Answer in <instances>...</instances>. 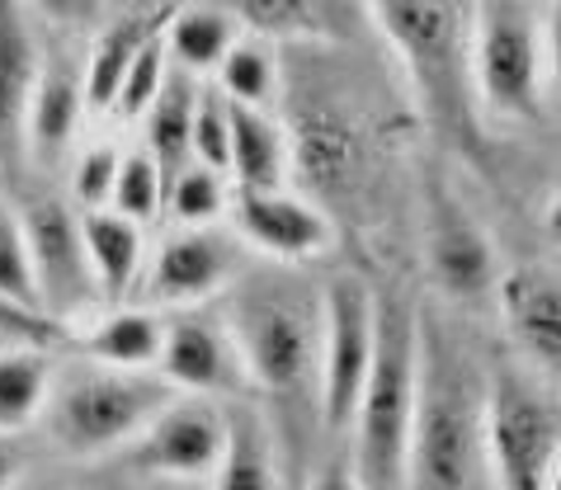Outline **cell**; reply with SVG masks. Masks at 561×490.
Listing matches in <instances>:
<instances>
[{"mask_svg": "<svg viewBox=\"0 0 561 490\" xmlns=\"http://www.w3.org/2000/svg\"><path fill=\"white\" fill-rule=\"evenodd\" d=\"M481 410H486V387L472 377L439 321L415 316V420L407 486L467 490L491 481Z\"/></svg>", "mask_w": 561, "mask_h": 490, "instance_id": "obj_1", "label": "cell"}, {"mask_svg": "<svg viewBox=\"0 0 561 490\" xmlns=\"http://www.w3.org/2000/svg\"><path fill=\"white\" fill-rule=\"evenodd\" d=\"M415 420V307L407 297H378V340L350 420L354 486L397 490L407 486Z\"/></svg>", "mask_w": 561, "mask_h": 490, "instance_id": "obj_2", "label": "cell"}, {"mask_svg": "<svg viewBox=\"0 0 561 490\" xmlns=\"http://www.w3.org/2000/svg\"><path fill=\"white\" fill-rule=\"evenodd\" d=\"M227 330L237 340L245 387L264 391L278 410H317L321 307L274 278H245L231 293Z\"/></svg>", "mask_w": 561, "mask_h": 490, "instance_id": "obj_3", "label": "cell"}, {"mask_svg": "<svg viewBox=\"0 0 561 490\" xmlns=\"http://www.w3.org/2000/svg\"><path fill=\"white\" fill-rule=\"evenodd\" d=\"M373 20L397 47L425 104V118L462 151H477V100L467 81V5L462 0H368Z\"/></svg>", "mask_w": 561, "mask_h": 490, "instance_id": "obj_4", "label": "cell"}, {"mask_svg": "<svg viewBox=\"0 0 561 490\" xmlns=\"http://www.w3.org/2000/svg\"><path fill=\"white\" fill-rule=\"evenodd\" d=\"M170 397H175V387L156 368H114V363L90 358L53 373L43 420H48V434L61 453L104 457L133 444Z\"/></svg>", "mask_w": 561, "mask_h": 490, "instance_id": "obj_5", "label": "cell"}, {"mask_svg": "<svg viewBox=\"0 0 561 490\" xmlns=\"http://www.w3.org/2000/svg\"><path fill=\"white\" fill-rule=\"evenodd\" d=\"M542 43L538 0H472L467 5V81L477 109L505 123L542 118Z\"/></svg>", "mask_w": 561, "mask_h": 490, "instance_id": "obj_6", "label": "cell"}, {"mask_svg": "<svg viewBox=\"0 0 561 490\" xmlns=\"http://www.w3.org/2000/svg\"><path fill=\"white\" fill-rule=\"evenodd\" d=\"M481 438H486V471L505 490H542L557 477L561 420L548 387L534 373L505 363L486 383V410H481Z\"/></svg>", "mask_w": 561, "mask_h": 490, "instance_id": "obj_7", "label": "cell"}, {"mask_svg": "<svg viewBox=\"0 0 561 490\" xmlns=\"http://www.w3.org/2000/svg\"><path fill=\"white\" fill-rule=\"evenodd\" d=\"M317 307H321L317 420L331 438H345L373 363V340H378V293L358 274H340L321 288Z\"/></svg>", "mask_w": 561, "mask_h": 490, "instance_id": "obj_8", "label": "cell"}, {"mask_svg": "<svg viewBox=\"0 0 561 490\" xmlns=\"http://www.w3.org/2000/svg\"><path fill=\"white\" fill-rule=\"evenodd\" d=\"M38 283V307L48 321H67L95 297V274L81 241V213H71L57 194H24L14 203Z\"/></svg>", "mask_w": 561, "mask_h": 490, "instance_id": "obj_9", "label": "cell"}, {"mask_svg": "<svg viewBox=\"0 0 561 490\" xmlns=\"http://www.w3.org/2000/svg\"><path fill=\"white\" fill-rule=\"evenodd\" d=\"M227 438V410L213 397H170L156 415L147 420V430L123 444L118 453H128V463L147 477H170V481H208L217 457H222Z\"/></svg>", "mask_w": 561, "mask_h": 490, "instance_id": "obj_10", "label": "cell"}, {"mask_svg": "<svg viewBox=\"0 0 561 490\" xmlns=\"http://www.w3.org/2000/svg\"><path fill=\"white\" fill-rule=\"evenodd\" d=\"M231 227H237V241H245L260 255H270L278 264H302L317 260L331 250L335 227L317 203L302 194H288L284 184L274 189H231L227 198Z\"/></svg>", "mask_w": 561, "mask_h": 490, "instance_id": "obj_11", "label": "cell"}, {"mask_svg": "<svg viewBox=\"0 0 561 490\" xmlns=\"http://www.w3.org/2000/svg\"><path fill=\"white\" fill-rule=\"evenodd\" d=\"M156 373L175 391H194V397H237V391H245V368L227 321L198 307H175V316H165Z\"/></svg>", "mask_w": 561, "mask_h": 490, "instance_id": "obj_12", "label": "cell"}, {"mask_svg": "<svg viewBox=\"0 0 561 490\" xmlns=\"http://www.w3.org/2000/svg\"><path fill=\"white\" fill-rule=\"evenodd\" d=\"M237 269H241V250L227 231H217L213 223L180 227L156 250L142 297L156 307H204L208 297L231 288Z\"/></svg>", "mask_w": 561, "mask_h": 490, "instance_id": "obj_13", "label": "cell"}, {"mask_svg": "<svg viewBox=\"0 0 561 490\" xmlns=\"http://www.w3.org/2000/svg\"><path fill=\"white\" fill-rule=\"evenodd\" d=\"M425 250H430V274L434 283L454 297V303H477V297L495 293L501 264H495V246L481 231V223L467 213L458 194L444 184L430 189V217H425Z\"/></svg>", "mask_w": 561, "mask_h": 490, "instance_id": "obj_14", "label": "cell"}, {"mask_svg": "<svg viewBox=\"0 0 561 490\" xmlns=\"http://www.w3.org/2000/svg\"><path fill=\"white\" fill-rule=\"evenodd\" d=\"M38 43L20 0H0V170L24 161V118L38 81Z\"/></svg>", "mask_w": 561, "mask_h": 490, "instance_id": "obj_15", "label": "cell"}, {"mask_svg": "<svg viewBox=\"0 0 561 490\" xmlns=\"http://www.w3.org/2000/svg\"><path fill=\"white\" fill-rule=\"evenodd\" d=\"M501 293V311L519 354L542 373H557L561 358V293L557 278L542 269H510L495 278Z\"/></svg>", "mask_w": 561, "mask_h": 490, "instance_id": "obj_16", "label": "cell"}, {"mask_svg": "<svg viewBox=\"0 0 561 490\" xmlns=\"http://www.w3.org/2000/svg\"><path fill=\"white\" fill-rule=\"evenodd\" d=\"M81 114H85L81 71L67 57L43 61L34 81V100H28V118H24V156H34L38 166H53L71 147Z\"/></svg>", "mask_w": 561, "mask_h": 490, "instance_id": "obj_17", "label": "cell"}, {"mask_svg": "<svg viewBox=\"0 0 561 490\" xmlns=\"http://www.w3.org/2000/svg\"><path fill=\"white\" fill-rule=\"evenodd\" d=\"M81 241L90 274H95V293L108 303H123L133 293V283L142 278V223L123 217L118 208H81Z\"/></svg>", "mask_w": 561, "mask_h": 490, "instance_id": "obj_18", "label": "cell"}, {"mask_svg": "<svg viewBox=\"0 0 561 490\" xmlns=\"http://www.w3.org/2000/svg\"><path fill=\"white\" fill-rule=\"evenodd\" d=\"M170 10L175 5L123 14V20L100 24V34H95V43H90V53H85V71H81L90 114H108V109H114V94H118V81H123V71H128V61L137 57V47H142L156 29L170 20Z\"/></svg>", "mask_w": 561, "mask_h": 490, "instance_id": "obj_19", "label": "cell"}, {"mask_svg": "<svg viewBox=\"0 0 561 490\" xmlns=\"http://www.w3.org/2000/svg\"><path fill=\"white\" fill-rule=\"evenodd\" d=\"M227 175L241 189H274L288 175V128L274 109L231 100V161Z\"/></svg>", "mask_w": 561, "mask_h": 490, "instance_id": "obj_20", "label": "cell"}, {"mask_svg": "<svg viewBox=\"0 0 561 490\" xmlns=\"http://www.w3.org/2000/svg\"><path fill=\"white\" fill-rule=\"evenodd\" d=\"M161 335H165L161 311L114 307L81 335V350H85V358L114 363V368H156V358H161Z\"/></svg>", "mask_w": 561, "mask_h": 490, "instance_id": "obj_21", "label": "cell"}, {"mask_svg": "<svg viewBox=\"0 0 561 490\" xmlns=\"http://www.w3.org/2000/svg\"><path fill=\"white\" fill-rule=\"evenodd\" d=\"M208 481L222 490H274L278 486V453H274L270 424L251 415V410H231L222 457H217Z\"/></svg>", "mask_w": 561, "mask_h": 490, "instance_id": "obj_22", "label": "cell"}, {"mask_svg": "<svg viewBox=\"0 0 561 490\" xmlns=\"http://www.w3.org/2000/svg\"><path fill=\"white\" fill-rule=\"evenodd\" d=\"M14 316L20 326H28L34 335L48 340L57 321H43L38 307V283H34V264H28V246H24V227L14 213L10 194L0 189V321ZM10 330V326H5ZM14 335V330H10Z\"/></svg>", "mask_w": 561, "mask_h": 490, "instance_id": "obj_23", "label": "cell"}, {"mask_svg": "<svg viewBox=\"0 0 561 490\" xmlns=\"http://www.w3.org/2000/svg\"><path fill=\"white\" fill-rule=\"evenodd\" d=\"M53 363L43 344H0V434H20L43 415Z\"/></svg>", "mask_w": 561, "mask_h": 490, "instance_id": "obj_24", "label": "cell"}, {"mask_svg": "<svg viewBox=\"0 0 561 490\" xmlns=\"http://www.w3.org/2000/svg\"><path fill=\"white\" fill-rule=\"evenodd\" d=\"M194 94H198V81L194 71H184L170 61V76L161 94L151 100V109L142 114V128H147V151L151 161L161 166V175L170 180L175 170L190 161V118H194Z\"/></svg>", "mask_w": 561, "mask_h": 490, "instance_id": "obj_25", "label": "cell"}, {"mask_svg": "<svg viewBox=\"0 0 561 490\" xmlns=\"http://www.w3.org/2000/svg\"><path fill=\"white\" fill-rule=\"evenodd\" d=\"M293 147L288 156H298V166L311 175V184H345V170L354 166V133L350 123L325 104H311L293 114Z\"/></svg>", "mask_w": 561, "mask_h": 490, "instance_id": "obj_26", "label": "cell"}, {"mask_svg": "<svg viewBox=\"0 0 561 490\" xmlns=\"http://www.w3.org/2000/svg\"><path fill=\"white\" fill-rule=\"evenodd\" d=\"M237 38V20L231 10H213V5H175L165 20V53L175 67L208 76L222 53Z\"/></svg>", "mask_w": 561, "mask_h": 490, "instance_id": "obj_27", "label": "cell"}, {"mask_svg": "<svg viewBox=\"0 0 561 490\" xmlns=\"http://www.w3.org/2000/svg\"><path fill=\"white\" fill-rule=\"evenodd\" d=\"M213 76H217V90H222L227 100H237V104L274 109L278 94H284V71H278L274 38H264V34L231 38V47L213 67Z\"/></svg>", "mask_w": 561, "mask_h": 490, "instance_id": "obj_28", "label": "cell"}, {"mask_svg": "<svg viewBox=\"0 0 561 490\" xmlns=\"http://www.w3.org/2000/svg\"><path fill=\"white\" fill-rule=\"evenodd\" d=\"M227 198H231V189H227L222 170H213L204 161H184L175 175L165 180L161 213H170L180 227H208L227 213Z\"/></svg>", "mask_w": 561, "mask_h": 490, "instance_id": "obj_29", "label": "cell"}, {"mask_svg": "<svg viewBox=\"0 0 561 490\" xmlns=\"http://www.w3.org/2000/svg\"><path fill=\"white\" fill-rule=\"evenodd\" d=\"M165 76H170V53H165V24H161L142 47H137V57L128 61V71H123L114 109H108V114H118L123 123H142L151 100L165 86Z\"/></svg>", "mask_w": 561, "mask_h": 490, "instance_id": "obj_30", "label": "cell"}, {"mask_svg": "<svg viewBox=\"0 0 561 490\" xmlns=\"http://www.w3.org/2000/svg\"><path fill=\"white\" fill-rule=\"evenodd\" d=\"M161 203H165V175L161 166L151 161V151H128L118 161V175H114V194H108L104 208H118L123 217L133 223H156L161 217Z\"/></svg>", "mask_w": 561, "mask_h": 490, "instance_id": "obj_31", "label": "cell"}, {"mask_svg": "<svg viewBox=\"0 0 561 490\" xmlns=\"http://www.w3.org/2000/svg\"><path fill=\"white\" fill-rule=\"evenodd\" d=\"M190 161H204L227 175L231 161V100L217 86H198L190 118Z\"/></svg>", "mask_w": 561, "mask_h": 490, "instance_id": "obj_32", "label": "cell"}, {"mask_svg": "<svg viewBox=\"0 0 561 490\" xmlns=\"http://www.w3.org/2000/svg\"><path fill=\"white\" fill-rule=\"evenodd\" d=\"M231 20L264 38H288L311 29V0H227Z\"/></svg>", "mask_w": 561, "mask_h": 490, "instance_id": "obj_33", "label": "cell"}, {"mask_svg": "<svg viewBox=\"0 0 561 490\" xmlns=\"http://www.w3.org/2000/svg\"><path fill=\"white\" fill-rule=\"evenodd\" d=\"M118 161L123 151L114 141H95L76 156V170H71V194L81 208H104L108 194H114V175H118Z\"/></svg>", "mask_w": 561, "mask_h": 490, "instance_id": "obj_34", "label": "cell"}, {"mask_svg": "<svg viewBox=\"0 0 561 490\" xmlns=\"http://www.w3.org/2000/svg\"><path fill=\"white\" fill-rule=\"evenodd\" d=\"M38 10L61 29H95L104 20V0H38Z\"/></svg>", "mask_w": 561, "mask_h": 490, "instance_id": "obj_35", "label": "cell"}, {"mask_svg": "<svg viewBox=\"0 0 561 490\" xmlns=\"http://www.w3.org/2000/svg\"><path fill=\"white\" fill-rule=\"evenodd\" d=\"M20 471H24L20 448H14L10 434H0V490H10L14 481H20Z\"/></svg>", "mask_w": 561, "mask_h": 490, "instance_id": "obj_36", "label": "cell"}, {"mask_svg": "<svg viewBox=\"0 0 561 490\" xmlns=\"http://www.w3.org/2000/svg\"><path fill=\"white\" fill-rule=\"evenodd\" d=\"M10 340H20V335H10V330H5V326H0V344H10Z\"/></svg>", "mask_w": 561, "mask_h": 490, "instance_id": "obj_37", "label": "cell"}]
</instances>
